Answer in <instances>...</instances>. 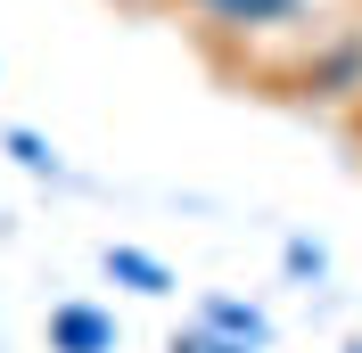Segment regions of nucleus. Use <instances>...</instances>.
Segmentation results:
<instances>
[{
	"label": "nucleus",
	"mask_w": 362,
	"mask_h": 353,
	"mask_svg": "<svg viewBox=\"0 0 362 353\" xmlns=\"http://www.w3.org/2000/svg\"><path fill=\"white\" fill-rule=\"evenodd\" d=\"M115 8H165V0H115Z\"/></svg>",
	"instance_id": "obj_9"
},
{
	"label": "nucleus",
	"mask_w": 362,
	"mask_h": 353,
	"mask_svg": "<svg viewBox=\"0 0 362 353\" xmlns=\"http://www.w3.org/2000/svg\"><path fill=\"white\" fill-rule=\"evenodd\" d=\"M346 353H362V345H346Z\"/></svg>",
	"instance_id": "obj_11"
},
{
	"label": "nucleus",
	"mask_w": 362,
	"mask_h": 353,
	"mask_svg": "<svg viewBox=\"0 0 362 353\" xmlns=\"http://www.w3.org/2000/svg\"><path fill=\"white\" fill-rule=\"evenodd\" d=\"M321 263H329V255H321L313 239H288V271L296 280H321Z\"/></svg>",
	"instance_id": "obj_8"
},
{
	"label": "nucleus",
	"mask_w": 362,
	"mask_h": 353,
	"mask_svg": "<svg viewBox=\"0 0 362 353\" xmlns=\"http://www.w3.org/2000/svg\"><path fill=\"white\" fill-rule=\"evenodd\" d=\"M165 353H255V345H239V337H223V329H206V321H198V329H181Z\"/></svg>",
	"instance_id": "obj_7"
},
{
	"label": "nucleus",
	"mask_w": 362,
	"mask_h": 353,
	"mask_svg": "<svg viewBox=\"0 0 362 353\" xmlns=\"http://www.w3.org/2000/svg\"><path fill=\"white\" fill-rule=\"evenodd\" d=\"M99 263H107V280L132 287V296H173V271H165L157 255H140V246H107Z\"/></svg>",
	"instance_id": "obj_5"
},
{
	"label": "nucleus",
	"mask_w": 362,
	"mask_h": 353,
	"mask_svg": "<svg viewBox=\"0 0 362 353\" xmlns=\"http://www.w3.org/2000/svg\"><path fill=\"white\" fill-rule=\"evenodd\" d=\"M181 17L198 25L206 42H264V33L305 17V0H181Z\"/></svg>",
	"instance_id": "obj_1"
},
{
	"label": "nucleus",
	"mask_w": 362,
	"mask_h": 353,
	"mask_svg": "<svg viewBox=\"0 0 362 353\" xmlns=\"http://www.w3.org/2000/svg\"><path fill=\"white\" fill-rule=\"evenodd\" d=\"M198 321H206V329H223V337H239V345H255V353L272 345V321H264L255 304H239V296H206Z\"/></svg>",
	"instance_id": "obj_4"
},
{
	"label": "nucleus",
	"mask_w": 362,
	"mask_h": 353,
	"mask_svg": "<svg viewBox=\"0 0 362 353\" xmlns=\"http://www.w3.org/2000/svg\"><path fill=\"white\" fill-rule=\"evenodd\" d=\"M8 156H17L25 173H58V156H49L42 132H25V124H8Z\"/></svg>",
	"instance_id": "obj_6"
},
{
	"label": "nucleus",
	"mask_w": 362,
	"mask_h": 353,
	"mask_svg": "<svg viewBox=\"0 0 362 353\" xmlns=\"http://www.w3.org/2000/svg\"><path fill=\"white\" fill-rule=\"evenodd\" d=\"M354 132H362V107H354Z\"/></svg>",
	"instance_id": "obj_10"
},
{
	"label": "nucleus",
	"mask_w": 362,
	"mask_h": 353,
	"mask_svg": "<svg viewBox=\"0 0 362 353\" xmlns=\"http://www.w3.org/2000/svg\"><path fill=\"white\" fill-rule=\"evenodd\" d=\"M49 353H115V312H99V304H49Z\"/></svg>",
	"instance_id": "obj_3"
},
{
	"label": "nucleus",
	"mask_w": 362,
	"mask_h": 353,
	"mask_svg": "<svg viewBox=\"0 0 362 353\" xmlns=\"http://www.w3.org/2000/svg\"><path fill=\"white\" fill-rule=\"evenodd\" d=\"M296 99H362V42H354V33H346V42H329L321 58H305Z\"/></svg>",
	"instance_id": "obj_2"
}]
</instances>
